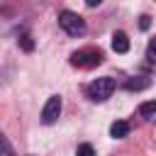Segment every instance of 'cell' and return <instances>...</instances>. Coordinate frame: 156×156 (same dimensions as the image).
I'll use <instances>...</instances> for the list:
<instances>
[{"instance_id":"obj_1","label":"cell","mask_w":156,"mask_h":156,"mask_svg":"<svg viewBox=\"0 0 156 156\" xmlns=\"http://www.w3.org/2000/svg\"><path fill=\"white\" fill-rule=\"evenodd\" d=\"M58 27L68 34V37H83L85 34V20L71 10H61L58 12Z\"/></svg>"},{"instance_id":"obj_2","label":"cell","mask_w":156,"mask_h":156,"mask_svg":"<svg viewBox=\"0 0 156 156\" xmlns=\"http://www.w3.org/2000/svg\"><path fill=\"white\" fill-rule=\"evenodd\" d=\"M102 51L95 49V46H88V49H78L71 54V63L78 66V68H93V66H100L102 63Z\"/></svg>"},{"instance_id":"obj_3","label":"cell","mask_w":156,"mask_h":156,"mask_svg":"<svg viewBox=\"0 0 156 156\" xmlns=\"http://www.w3.org/2000/svg\"><path fill=\"white\" fill-rule=\"evenodd\" d=\"M115 88H117L115 78H110V76L95 78V80L88 85V98H90V100H95V102H102V100H107V98L115 93Z\"/></svg>"},{"instance_id":"obj_4","label":"cell","mask_w":156,"mask_h":156,"mask_svg":"<svg viewBox=\"0 0 156 156\" xmlns=\"http://www.w3.org/2000/svg\"><path fill=\"white\" fill-rule=\"evenodd\" d=\"M61 107H63L61 95H51V98L46 100L44 110H41V122H44V124H54V122L58 119V115H61Z\"/></svg>"},{"instance_id":"obj_5","label":"cell","mask_w":156,"mask_h":156,"mask_svg":"<svg viewBox=\"0 0 156 156\" xmlns=\"http://www.w3.org/2000/svg\"><path fill=\"white\" fill-rule=\"evenodd\" d=\"M112 51H117V54H127L129 51V37L124 32H115L112 34Z\"/></svg>"},{"instance_id":"obj_6","label":"cell","mask_w":156,"mask_h":156,"mask_svg":"<svg viewBox=\"0 0 156 156\" xmlns=\"http://www.w3.org/2000/svg\"><path fill=\"white\" fill-rule=\"evenodd\" d=\"M127 134H129V122H124V119L112 122V127H110V136H115V139H124Z\"/></svg>"},{"instance_id":"obj_7","label":"cell","mask_w":156,"mask_h":156,"mask_svg":"<svg viewBox=\"0 0 156 156\" xmlns=\"http://www.w3.org/2000/svg\"><path fill=\"white\" fill-rule=\"evenodd\" d=\"M149 85H151V80L144 78V76H141V78H129V80L124 83L127 90H144V88H149Z\"/></svg>"},{"instance_id":"obj_8","label":"cell","mask_w":156,"mask_h":156,"mask_svg":"<svg viewBox=\"0 0 156 156\" xmlns=\"http://www.w3.org/2000/svg\"><path fill=\"white\" fill-rule=\"evenodd\" d=\"M139 115L141 117H156V100H146V102H141L139 105Z\"/></svg>"},{"instance_id":"obj_9","label":"cell","mask_w":156,"mask_h":156,"mask_svg":"<svg viewBox=\"0 0 156 156\" xmlns=\"http://www.w3.org/2000/svg\"><path fill=\"white\" fill-rule=\"evenodd\" d=\"M0 156H15V151H12V146H10V141L0 134Z\"/></svg>"},{"instance_id":"obj_10","label":"cell","mask_w":156,"mask_h":156,"mask_svg":"<svg viewBox=\"0 0 156 156\" xmlns=\"http://www.w3.org/2000/svg\"><path fill=\"white\" fill-rule=\"evenodd\" d=\"M76 156H95V149H93L90 144H78Z\"/></svg>"},{"instance_id":"obj_11","label":"cell","mask_w":156,"mask_h":156,"mask_svg":"<svg viewBox=\"0 0 156 156\" xmlns=\"http://www.w3.org/2000/svg\"><path fill=\"white\" fill-rule=\"evenodd\" d=\"M17 41H20V46H22L24 51H32V49H34V41H32V37H29V34H22Z\"/></svg>"},{"instance_id":"obj_12","label":"cell","mask_w":156,"mask_h":156,"mask_svg":"<svg viewBox=\"0 0 156 156\" xmlns=\"http://www.w3.org/2000/svg\"><path fill=\"white\" fill-rule=\"evenodd\" d=\"M146 58L151 61V63H156V37L149 41V46H146Z\"/></svg>"},{"instance_id":"obj_13","label":"cell","mask_w":156,"mask_h":156,"mask_svg":"<svg viewBox=\"0 0 156 156\" xmlns=\"http://www.w3.org/2000/svg\"><path fill=\"white\" fill-rule=\"evenodd\" d=\"M139 27H141V29H149V27H151V17H149V15H141V17H139Z\"/></svg>"},{"instance_id":"obj_14","label":"cell","mask_w":156,"mask_h":156,"mask_svg":"<svg viewBox=\"0 0 156 156\" xmlns=\"http://www.w3.org/2000/svg\"><path fill=\"white\" fill-rule=\"evenodd\" d=\"M100 2H102V0H85V5H88V7H98Z\"/></svg>"},{"instance_id":"obj_15","label":"cell","mask_w":156,"mask_h":156,"mask_svg":"<svg viewBox=\"0 0 156 156\" xmlns=\"http://www.w3.org/2000/svg\"><path fill=\"white\" fill-rule=\"evenodd\" d=\"M29 156H34V154H29Z\"/></svg>"}]
</instances>
